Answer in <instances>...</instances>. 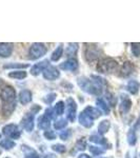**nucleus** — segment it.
I'll return each mask as SVG.
<instances>
[{"label": "nucleus", "instance_id": "obj_1", "mask_svg": "<svg viewBox=\"0 0 140 158\" xmlns=\"http://www.w3.org/2000/svg\"><path fill=\"white\" fill-rule=\"evenodd\" d=\"M78 85L83 91H85L86 93L92 94V95H99L101 93V88L98 85H96L92 80H89L84 77H80L77 80Z\"/></svg>", "mask_w": 140, "mask_h": 158}, {"label": "nucleus", "instance_id": "obj_2", "mask_svg": "<svg viewBox=\"0 0 140 158\" xmlns=\"http://www.w3.org/2000/svg\"><path fill=\"white\" fill-rule=\"evenodd\" d=\"M118 63L112 58H104L99 61L97 65V70L100 73H112L117 70Z\"/></svg>", "mask_w": 140, "mask_h": 158}, {"label": "nucleus", "instance_id": "obj_3", "mask_svg": "<svg viewBox=\"0 0 140 158\" xmlns=\"http://www.w3.org/2000/svg\"><path fill=\"white\" fill-rule=\"evenodd\" d=\"M47 53V48L42 43H34L30 49V58L36 60L38 58L42 57Z\"/></svg>", "mask_w": 140, "mask_h": 158}, {"label": "nucleus", "instance_id": "obj_4", "mask_svg": "<svg viewBox=\"0 0 140 158\" xmlns=\"http://www.w3.org/2000/svg\"><path fill=\"white\" fill-rule=\"evenodd\" d=\"M15 98H16V92L12 86H6L2 89L0 92V99L6 103H12L14 102Z\"/></svg>", "mask_w": 140, "mask_h": 158}, {"label": "nucleus", "instance_id": "obj_5", "mask_svg": "<svg viewBox=\"0 0 140 158\" xmlns=\"http://www.w3.org/2000/svg\"><path fill=\"white\" fill-rule=\"evenodd\" d=\"M76 110L77 106L73 98H68L67 100V117L71 122L75 121L76 118Z\"/></svg>", "mask_w": 140, "mask_h": 158}, {"label": "nucleus", "instance_id": "obj_6", "mask_svg": "<svg viewBox=\"0 0 140 158\" xmlns=\"http://www.w3.org/2000/svg\"><path fill=\"white\" fill-rule=\"evenodd\" d=\"M3 134L12 139H18L20 137V131L18 127L15 124H7L3 128Z\"/></svg>", "mask_w": 140, "mask_h": 158}, {"label": "nucleus", "instance_id": "obj_7", "mask_svg": "<svg viewBox=\"0 0 140 158\" xmlns=\"http://www.w3.org/2000/svg\"><path fill=\"white\" fill-rule=\"evenodd\" d=\"M100 55V50L98 49L96 45L94 44H90L85 50V59L89 61V62H92L95 59H97Z\"/></svg>", "mask_w": 140, "mask_h": 158}, {"label": "nucleus", "instance_id": "obj_8", "mask_svg": "<svg viewBox=\"0 0 140 158\" xmlns=\"http://www.w3.org/2000/svg\"><path fill=\"white\" fill-rule=\"evenodd\" d=\"M21 124L27 132H32L33 129H34V114L27 113L22 119Z\"/></svg>", "mask_w": 140, "mask_h": 158}, {"label": "nucleus", "instance_id": "obj_9", "mask_svg": "<svg viewBox=\"0 0 140 158\" xmlns=\"http://www.w3.org/2000/svg\"><path fill=\"white\" fill-rule=\"evenodd\" d=\"M59 71L56 67H51L50 65L43 71V77L47 79V80H55V79L59 77Z\"/></svg>", "mask_w": 140, "mask_h": 158}, {"label": "nucleus", "instance_id": "obj_10", "mask_svg": "<svg viewBox=\"0 0 140 158\" xmlns=\"http://www.w3.org/2000/svg\"><path fill=\"white\" fill-rule=\"evenodd\" d=\"M78 68V62L74 58H70L68 60L64 61L60 64V69L63 71H75Z\"/></svg>", "mask_w": 140, "mask_h": 158}, {"label": "nucleus", "instance_id": "obj_11", "mask_svg": "<svg viewBox=\"0 0 140 158\" xmlns=\"http://www.w3.org/2000/svg\"><path fill=\"white\" fill-rule=\"evenodd\" d=\"M132 106V101L128 96H124L122 95L121 97V103H120V106H119V111H120L121 114H126L128 112L130 111Z\"/></svg>", "mask_w": 140, "mask_h": 158}, {"label": "nucleus", "instance_id": "obj_12", "mask_svg": "<svg viewBox=\"0 0 140 158\" xmlns=\"http://www.w3.org/2000/svg\"><path fill=\"white\" fill-rule=\"evenodd\" d=\"M47 62H49L47 60H43V61H41V62H38V63H36V64L33 65L32 70H31V73H32V75L36 76V75H38V74H40L41 72H43L45 69L49 67V65H47Z\"/></svg>", "mask_w": 140, "mask_h": 158}, {"label": "nucleus", "instance_id": "obj_13", "mask_svg": "<svg viewBox=\"0 0 140 158\" xmlns=\"http://www.w3.org/2000/svg\"><path fill=\"white\" fill-rule=\"evenodd\" d=\"M13 52L12 43H0V57H9Z\"/></svg>", "mask_w": 140, "mask_h": 158}, {"label": "nucleus", "instance_id": "obj_14", "mask_svg": "<svg viewBox=\"0 0 140 158\" xmlns=\"http://www.w3.org/2000/svg\"><path fill=\"white\" fill-rule=\"evenodd\" d=\"M19 100L22 104H27L32 100V92L29 90H22L19 94Z\"/></svg>", "mask_w": 140, "mask_h": 158}, {"label": "nucleus", "instance_id": "obj_15", "mask_svg": "<svg viewBox=\"0 0 140 158\" xmlns=\"http://www.w3.org/2000/svg\"><path fill=\"white\" fill-rule=\"evenodd\" d=\"M50 127H51V119L47 118L45 115H42L41 117L38 118V128L39 129L49 131Z\"/></svg>", "mask_w": 140, "mask_h": 158}, {"label": "nucleus", "instance_id": "obj_16", "mask_svg": "<svg viewBox=\"0 0 140 158\" xmlns=\"http://www.w3.org/2000/svg\"><path fill=\"white\" fill-rule=\"evenodd\" d=\"M134 65L132 62H124L123 65H122L121 70H120V74L121 76H123V77H126V76L131 75L132 73H133L134 71Z\"/></svg>", "mask_w": 140, "mask_h": 158}, {"label": "nucleus", "instance_id": "obj_17", "mask_svg": "<svg viewBox=\"0 0 140 158\" xmlns=\"http://www.w3.org/2000/svg\"><path fill=\"white\" fill-rule=\"evenodd\" d=\"M79 122L83 127H85V128H91L93 126V119L90 116L86 115L84 112H82L79 115Z\"/></svg>", "mask_w": 140, "mask_h": 158}, {"label": "nucleus", "instance_id": "obj_18", "mask_svg": "<svg viewBox=\"0 0 140 158\" xmlns=\"http://www.w3.org/2000/svg\"><path fill=\"white\" fill-rule=\"evenodd\" d=\"M139 89H140V83L137 80H130L128 82V85H126V90L131 94H133V95L138 93Z\"/></svg>", "mask_w": 140, "mask_h": 158}, {"label": "nucleus", "instance_id": "obj_19", "mask_svg": "<svg viewBox=\"0 0 140 158\" xmlns=\"http://www.w3.org/2000/svg\"><path fill=\"white\" fill-rule=\"evenodd\" d=\"M84 113L86 114L88 116H90L92 119H95V118H98L99 116L101 115V112L99 111V109H96V108H93V106H86L84 111Z\"/></svg>", "mask_w": 140, "mask_h": 158}, {"label": "nucleus", "instance_id": "obj_20", "mask_svg": "<svg viewBox=\"0 0 140 158\" xmlns=\"http://www.w3.org/2000/svg\"><path fill=\"white\" fill-rule=\"evenodd\" d=\"M96 103H97V106H98V108H99V111H100V112H103L104 115H108V114L110 113V108H109L108 103H106L102 98L97 99Z\"/></svg>", "mask_w": 140, "mask_h": 158}, {"label": "nucleus", "instance_id": "obj_21", "mask_svg": "<svg viewBox=\"0 0 140 158\" xmlns=\"http://www.w3.org/2000/svg\"><path fill=\"white\" fill-rule=\"evenodd\" d=\"M109 129H110V121L109 120H103L101 121L100 123H99V127H98V132L99 134H105L106 132L109 131Z\"/></svg>", "mask_w": 140, "mask_h": 158}, {"label": "nucleus", "instance_id": "obj_22", "mask_svg": "<svg viewBox=\"0 0 140 158\" xmlns=\"http://www.w3.org/2000/svg\"><path fill=\"white\" fill-rule=\"evenodd\" d=\"M62 52H63V48L62 45H59V47L57 48L54 53L52 54V57H51V59H52L53 61H58L60 59V57L62 56Z\"/></svg>", "mask_w": 140, "mask_h": 158}, {"label": "nucleus", "instance_id": "obj_23", "mask_svg": "<svg viewBox=\"0 0 140 158\" xmlns=\"http://www.w3.org/2000/svg\"><path fill=\"white\" fill-rule=\"evenodd\" d=\"M9 76L11 78H16V79H23L27 77V73L24 71H15V72H11L9 74Z\"/></svg>", "mask_w": 140, "mask_h": 158}, {"label": "nucleus", "instance_id": "obj_24", "mask_svg": "<svg viewBox=\"0 0 140 158\" xmlns=\"http://www.w3.org/2000/svg\"><path fill=\"white\" fill-rule=\"evenodd\" d=\"M77 50H78V44H77V43H70V44H68V47L67 48V55L71 57V56L76 54Z\"/></svg>", "mask_w": 140, "mask_h": 158}, {"label": "nucleus", "instance_id": "obj_25", "mask_svg": "<svg viewBox=\"0 0 140 158\" xmlns=\"http://www.w3.org/2000/svg\"><path fill=\"white\" fill-rule=\"evenodd\" d=\"M0 147L6 150H10L15 147V142L12 141L11 139H4V140H2V141H0Z\"/></svg>", "mask_w": 140, "mask_h": 158}, {"label": "nucleus", "instance_id": "obj_26", "mask_svg": "<svg viewBox=\"0 0 140 158\" xmlns=\"http://www.w3.org/2000/svg\"><path fill=\"white\" fill-rule=\"evenodd\" d=\"M64 102L63 101H59V102H57L56 103V106H55V113H56V115H62L63 114V112H64Z\"/></svg>", "mask_w": 140, "mask_h": 158}, {"label": "nucleus", "instance_id": "obj_27", "mask_svg": "<svg viewBox=\"0 0 140 158\" xmlns=\"http://www.w3.org/2000/svg\"><path fill=\"white\" fill-rule=\"evenodd\" d=\"M91 141L95 142V143H99V144L106 143V139L104 138V137L100 136V135H93V136H91Z\"/></svg>", "mask_w": 140, "mask_h": 158}, {"label": "nucleus", "instance_id": "obj_28", "mask_svg": "<svg viewBox=\"0 0 140 158\" xmlns=\"http://www.w3.org/2000/svg\"><path fill=\"white\" fill-rule=\"evenodd\" d=\"M30 65L27 63H11V64H6L4 69H21V68H29Z\"/></svg>", "mask_w": 140, "mask_h": 158}, {"label": "nucleus", "instance_id": "obj_29", "mask_svg": "<svg viewBox=\"0 0 140 158\" xmlns=\"http://www.w3.org/2000/svg\"><path fill=\"white\" fill-rule=\"evenodd\" d=\"M128 141H129V143L131 144V146H134V144L136 143L137 137H136V134H135V131H133V130H131V131L129 132V134H128Z\"/></svg>", "mask_w": 140, "mask_h": 158}, {"label": "nucleus", "instance_id": "obj_30", "mask_svg": "<svg viewBox=\"0 0 140 158\" xmlns=\"http://www.w3.org/2000/svg\"><path fill=\"white\" fill-rule=\"evenodd\" d=\"M67 124H68L67 119H59V120H57L54 123V127H55L56 130H61V129L65 128Z\"/></svg>", "mask_w": 140, "mask_h": 158}, {"label": "nucleus", "instance_id": "obj_31", "mask_svg": "<svg viewBox=\"0 0 140 158\" xmlns=\"http://www.w3.org/2000/svg\"><path fill=\"white\" fill-rule=\"evenodd\" d=\"M90 152L94 156H98V155H101L104 153V150L101 149V148H98V147H91L90 148Z\"/></svg>", "mask_w": 140, "mask_h": 158}, {"label": "nucleus", "instance_id": "obj_32", "mask_svg": "<svg viewBox=\"0 0 140 158\" xmlns=\"http://www.w3.org/2000/svg\"><path fill=\"white\" fill-rule=\"evenodd\" d=\"M132 52L135 56H140V43H132Z\"/></svg>", "mask_w": 140, "mask_h": 158}, {"label": "nucleus", "instance_id": "obj_33", "mask_svg": "<svg viewBox=\"0 0 140 158\" xmlns=\"http://www.w3.org/2000/svg\"><path fill=\"white\" fill-rule=\"evenodd\" d=\"M44 115L47 116L49 119H51V120H52V119L54 118L55 115H56L55 110H54V109H52V108H47V110H45V114H44Z\"/></svg>", "mask_w": 140, "mask_h": 158}, {"label": "nucleus", "instance_id": "obj_34", "mask_svg": "<svg viewBox=\"0 0 140 158\" xmlns=\"http://www.w3.org/2000/svg\"><path fill=\"white\" fill-rule=\"evenodd\" d=\"M85 146H86V142L84 138H81L77 141V143H76V148H77L78 150H84L85 149Z\"/></svg>", "mask_w": 140, "mask_h": 158}, {"label": "nucleus", "instance_id": "obj_35", "mask_svg": "<svg viewBox=\"0 0 140 158\" xmlns=\"http://www.w3.org/2000/svg\"><path fill=\"white\" fill-rule=\"evenodd\" d=\"M52 149L54 150V151L58 152V153H63L65 152V147L62 146V144H54V146L52 147Z\"/></svg>", "mask_w": 140, "mask_h": 158}, {"label": "nucleus", "instance_id": "obj_36", "mask_svg": "<svg viewBox=\"0 0 140 158\" xmlns=\"http://www.w3.org/2000/svg\"><path fill=\"white\" fill-rule=\"evenodd\" d=\"M44 137L47 139H49V140H53V139H55L56 138V133L54 131H47L44 133Z\"/></svg>", "mask_w": 140, "mask_h": 158}, {"label": "nucleus", "instance_id": "obj_37", "mask_svg": "<svg viewBox=\"0 0 140 158\" xmlns=\"http://www.w3.org/2000/svg\"><path fill=\"white\" fill-rule=\"evenodd\" d=\"M71 136V130H67V131H63L59 134V137L62 140H67L68 138H70Z\"/></svg>", "mask_w": 140, "mask_h": 158}, {"label": "nucleus", "instance_id": "obj_38", "mask_svg": "<svg viewBox=\"0 0 140 158\" xmlns=\"http://www.w3.org/2000/svg\"><path fill=\"white\" fill-rule=\"evenodd\" d=\"M55 98H56V94L55 93H52V94H50V95H47V97L43 99V100H44L47 104H50V103L53 102V100H54Z\"/></svg>", "mask_w": 140, "mask_h": 158}, {"label": "nucleus", "instance_id": "obj_39", "mask_svg": "<svg viewBox=\"0 0 140 158\" xmlns=\"http://www.w3.org/2000/svg\"><path fill=\"white\" fill-rule=\"evenodd\" d=\"M25 158H40V157L38 156V154H36V153H35L34 151L30 150V153L25 155Z\"/></svg>", "mask_w": 140, "mask_h": 158}, {"label": "nucleus", "instance_id": "obj_40", "mask_svg": "<svg viewBox=\"0 0 140 158\" xmlns=\"http://www.w3.org/2000/svg\"><path fill=\"white\" fill-rule=\"evenodd\" d=\"M78 158H92V157L89 156V155H86V154H81L78 156Z\"/></svg>", "mask_w": 140, "mask_h": 158}, {"label": "nucleus", "instance_id": "obj_41", "mask_svg": "<svg viewBox=\"0 0 140 158\" xmlns=\"http://www.w3.org/2000/svg\"><path fill=\"white\" fill-rule=\"evenodd\" d=\"M2 85V81H1V79H0V85Z\"/></svg>", "mask_w": 140, "mask_h": 158}, {"label": "nucleus", "instance_id": "obj_42", "mask_svg": "<svg viewBox=\"0 0 140 158\" xmlns=\"http://www.w3.org/2000/svg\"><path fill=\"white\" fill-rule=\"evenodd\" d=\"M126 158H130V157H129V155H128V157H126Z\"/></svg>", "mask_w": 140, "mask_h": 158}, {"label": "nucleus", "instance_id": "obj_43", "mask_svg": "<svg viewBox=\"0 0 140 158\" xmlns=\"http://www.w3.org/2000/svg\"><path fill=\"white\" fill-rule=\"evenodd\" d=\"M0 137H1V135H0Z\"/></svg>", "mask_w": 140, "mask_h": 158}]
</instances>
